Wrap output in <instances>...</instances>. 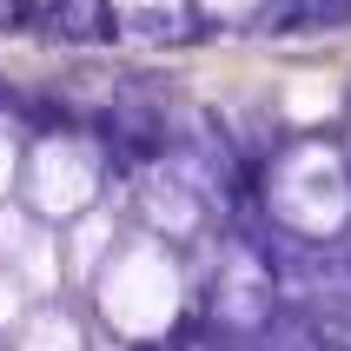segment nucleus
Segmentation results:
<instances>
[{
  "label": "nucleus",
  "instance_id": "f257e3e1",
  "mask_svg": "<svg viewBox=\"0 0 351 351\" xmlns=\"http://www.w3.org/2000/svg\"><path fill=\"white\" fill-rule=\"evenodd\" d=\"M93 298H99V318L119 338H159L179 312V265L166 258V245L133 239V245H119L99 265Z\"/></svg>",
  "mask_w": 351,
  "mask_h": 351
},
{
  "label": "nucleus",
  "instance_id": "f03ea898",
  "mask_svg": "<svg viewBox=\"0 0 351 351\" xmlns=\"http://www.w3.org/2000/svg\"><path fill=\"white\" fill-rule=\"evenodd\" d=\"M272 206L298 232H338L345 213H351V179H345V166H338V153H325V146L292 153L272 173Z\"/></svg>",
  "mask_w": 351,
  "mask_h": 351
},
{
  "label": "nucleus",
  "instance_id": "7ed1b4c3",
  "mask_svg": "<svg viewBox=\"0 0 351 351\" xmlns=\"http://www.w3.org/2000/svg\"><path fill=\"white\" fill-rule=\"evenodd\" d=\"M93 186H99V159L80 139H40L27 153V199L40 219H80L93 206Z\"/></svg>",
  "mask_w": 351,
  "mask_h": 351
},
{
  "label": "nucleus",
  "instance_id": "20e7f679",
  "mask_svg": "<svg viewBox=\"0 0 351 351\" xmlns=\"http://www.w3.org/2000/svg\"><path fill=\"white\" fill-rule=\"evenodd\" d=\"M106 252H113V219L106 213H80V232H73V272L93 285V272L106 265Z\"/></svg>",
  "mask_w": 351,
  "mask_h": 351
},
{
  "label": "nucleus",
  "instance_id": "39448f33",
  "mask_svg": "<svg viewBox=\"0 0 351 351\" xmlns=\"http://www.w3.org/2000/svg\"><path fill=\"white\" fill-rule=\"evenodd\" d=\"M60 285V252H53V239L34 226V239L20 245V292H53Z\"/></svg>",
  "mask_w": 351,
  "mask_h": 351
},
{
  "label": "nucleus",
  "instance_id": "423d86ee",
  "mask_svg": "<svg viewBox=\"0 0 351 351\" xmlns=\"http://www.w3.org/2000/svg\"><path fill=\"white\" fill-rule=\"evenodd\" d=\"M20 351H80V325L66 312H40V318H27Z\"/></svg>",
  "mask_w": 351,
  "mask_h": 351
},
{
  "label": "nucleus",
  "instance_id": "0eeeda50",
  "mask_svg": "<svg viewBox=\"0 0 351 351\" xmlns=\"http://www.w3.org/2000/svg\"><path fill=\"white\" fill-rule=\"evenodd\" d=\"M285 113H292V119H325V113H332V80H312V86L298 80L292 93H285Z\"/></svg>",
  "mask_w": 351,
  "mask_h": 351
},
{
  "label": "nucleus",
  "instance_id": "6e6552de",
  "mask_svg": "<svg viewBox=\"0 0 351 351\" xmlns=\"http://www.w3.org/2000/svg\"><path fill=\"white\" fill-rule=\"evenodd\" d=\"M34 239V219L14 213V206H0V258H20V245Z\"/></svg>",
  "mask_w": 351,
  "mask_h": 351
},
{
  "label": "nucleus",
  "instance_id": "1a4fd4ad",
  "mask_svg": "<svg viewBox=\"0 0 351 351\" xmlns=\"http://www.w3.org/2000/svg\"><path fill=\"white\" fill-rule=\"evenodd\" d=\"M20 305H27L20 278H14V272H0V325H20Z\"/></svg>",
  "mask_w": 351,
  "mask_h": 351
},
{
  "label": "nucleus",
  "instance_id": "9d476101",
  "mask_svg": "<svg viewBox=\"0 0 351 351\" xmlns=\"http://www.w3.org/2000/svg\"><path fill=\"white\" fill-rule=\"evenodd\" d=\"M14 173H20V153H14V139L0 133V199H7V186H14Z\"/></svg>",
  "mask_w": 351,
  "mask_h": 351
},
{
  "label": "nucleus",
  "instance_id": "9b49d317",
  "mask_svg": "<svg viewBox=\"0 0 351 351\" xmlns=\"http://www.w3.org/2000/svg\"><path fill=\"white\" fill-rule=\"evenodd\" d=\"M213 14H239V7H252V0H206Z\"/></svg>",
  "mask_w": 351,
  "mask_h": 351
},
{
  "label": "nucleus",
  "instance_id": "f8f14e48",
  "mask_svg": "<svg viewBox=\"0 0 351 351\" xmlns=\"http://www.w3.org/2000/svg\"><path fill=\"white\" fill-rule=\"evenodd\" d=\"M119 7H153V14H166V7H179V0H119Z\"/></svg>",
  "mask_w": 351,
  "mask_h": 351
}]
</instances>
